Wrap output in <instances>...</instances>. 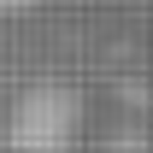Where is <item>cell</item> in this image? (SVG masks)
Segmentation results:
<instances>
[{
    "label": "cell",
    "mask_w": 153,
    "mask_h": 153,
    "mask_svg": "<svg viewBox=\"0 0 153 153\" xmlns=\"http://www.w3.org/2000/svg\"><path fill=\"white\" fill-rule=\"evenodd\" d=\"M24 6H36V0H0V18H12V12H24Z\"/></svg>",
    "instance_id": "cell-1"
}]
</instances>
